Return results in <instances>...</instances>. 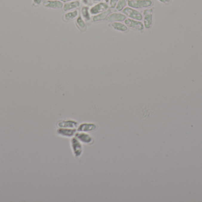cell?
Listing matches in <instances>:
<instances>
[{"mask_svg":"<svg viewBox=\"0 0 202 202\" xmlns=\"http://www.w3.org/2000/svg\"><path fill=\"white\" fill-rule=\"evenodd\" d=\"M152 2L151 0H128L129 7L134 8H142L150 7Z\"/></svg>","mask_w":202,"mask_h":202,"instance_id":"1","label":"cell"},{"mask_svg":"<svg viewBox=\"0 0 202 202\" xmlns=\"http://www.w3.org/2000/svg\"><path fill=\"white\" fill-rule=\"evenodd\" d=\"M122 13L126 16H127L128 17H129V18H131L132 19H134V20H137L139 21L143 19V16L141 14L139 11L131 7L125 8L123 10Z\"/></svg>","mask_w":202,"mask_h":202,"instance_id":"2","label":"cell"},{"mask_svg":"<svg viewBox=\"0 0 202 202\" xmlns=\"http://www.w3.org/2000/svg\"><path fill=\"white\" fill-rule=\"evenodd\" d=\"M108 8V5L107 4L104 2H101L92 7L90 10V12L92 14H97L106 11Z\"/></svg>","mask_w":202,"mask_h":202,"instance_id":"3","label":"cell"},{"mask_svg":"<svg viewBox=\"0 0 202 202\" xmlns=\"http://www.w3.org/2000/svg\"><path fill=\"white\" fill-rule=\"evenodd\" d=\"M152 9H147L144 11V26L146 29H149L152 25Z\"/></svg>","mask_w":202,"mask_h":202,"instance_id":"4","label":"cell"},{"mask_svg":"<svg viewBox=\"0 0 202 202\" xmlns=\"http://www.w3.org/2000/svg\"><path fill=\"white\" fill-rule=\"evenodd\" d=\"M125 23L128 27L134 28L140 31H141L144 29V25L142 22L140 21L134 20V19H128L125 20Z\"/></svg>","mask_w":202,"mask_h":202,"instance_id":"5","label":"cell"},{"mask_svg":"<svg viewBox=\"0 0 202 202\" xmlns=\"http://www.w3.org/2000/svg\"><path fill=\"white\" fill-rule=\"evenodd\" d=\"M72 146L75 157H79L82 152V146L76 138H73L72 140Z\"/></svg>","mask_w":202,"mask_h":202,"instance_id":"6","label":"cell"},{"mask_svg":"<svg viewBox=\"0 0 202 202\" xmlns=\"http://www.w3.org/2000/svg\"><path fill=\"white\" fill-rule=\"evenodd\" d=\"M43 6L49 8L58 9L63 7V3L58 1H44L43 2Z\"/></svg>","mask_w":202,"mask_h":202,"instance_id":"7","label":"cell"},{"mask_svg":"<svg viewBox=\"0 0 202 202\" xmlns=\"http://www.w3.org/2000/svg\"><path fill=\"white\" fill-rule=\"evenodd\" d=\"M125 19L126 16L124 14L119 13H114L108 16V17L106 19L107 21L109 22H123L125 20Z\"/></svg>","mask_w":202,"mask_h":202,"instance_id":"8","label":"cell"},{"mask_svg":"<svg viewBox=\"0 0 202 202\" xmlns=\"http://www.w3.org/2000/svg\"><path fill=\"white\" fill-rule=\"evenodd\" d=\"M111 10H108L102 13H101L98 14V15L95 16L93 17V19H92L93 22H99V21L104 20L108 17V16L111 14Z\"/></svg>","mask_w":202,"mask_h":202,"instance_id":"9","label":"cell"},{"mask_svg":"<svg viewBox=\"0 0 202 202\" xmlns=\"http://www.w3.org/2000/svg\"><path fill=\"white\" fill-rule=\"evenodd\" d=\"M76 138L79 139L81 141L85 144H91L92 142V138L90 136L85 133H77Z\"/></svg>","mask_w":202,"mask_h":202,"instance_id":"10","label":"cell"},{"mask_svg":"<svg viewBox=\"0 0 202 202\" xmlns=\"http://www.w3.org/2000/svg\"><path fill=\"white\" fill-rule=\"evenodd\" d=\"M80 6V2L79 1H73L71 2L66 3L63 6L64 11H69L72 9H75Z\"/></svg>","mask_w":202,"mask_h":202,"instance_id":"11","label":"cell"},{"mask_svg":"<svg viewBox=\"0 0 202 202\" xmlns=\"http://www.w3.org/2000/svg\"><path fill=\"white\" fill-rule=\"evenodd\" d=\"M75 130L72 129H60L58 130V134L61 135L63 136H66V137H70L73 135V134L75 133Z\"/></svg>","mask_w":202,"mask_h":202,"instance_id":"12","label":"cell"},{"mask_svg":"<svg viewBox=\"0 0 202 202\" xmlns=\"http://www.w3.org/2000/svg\"><path fill=\"white\" fill-rule=\"evenodd\" d=\"M59 126L61 127H71V128H73L75 129L76 126H77V123L76 122H74L73 121L69 120V121H64L62 122L59 123Z\"/></svg>","mask_w":202,"mask_h":202,"instance_id":"13","label":"cell"},{"mask_svg":"<svg viewBox=\"0 0 202 202\" xmlns=\"http://www.w3.org/2000/svg\"><path fill=\"white\" fill-rule=\"evenodd\" d=\"M96 128V126L93 124H88V123H85L84 124H82L78 129V130L79 131H84V132H87L89 130H94Z\"/></svg>","mask_w":202,"mask_h":202,"instance_id":"14","label":"cell"},{"mask_svg":"<svg viewBox=\"0 0 202 202\" xmlns=\"http://www.w3.org/2000/svg\"><path fill=\"white\" fill-rule=\"evenodd\" d=\"M112 27L116 30L121 31H126L128 30L127 27L125 25L119 22H114L112 24Z\"/></svg>","mask_w":202,"mask_h":202,"instance_id":"15","label":"cell"},{"mask_svg":"<svg viewBox=\"0 0 202 202\" xmlns=\"http://www.w3.org/2000/svg\"><path fill=\"white\" fill-rule=\"evenodd\" d=\"M78 12L77 10L73 11L72 12L67 13L64 15V19L66 21L71 20L72 19H74L75 17H76L78 16Z\"/></svg>","mask_w":202,"mask_h":202,"instance_id":"16","label":"cell"},{"mask_svg":"<svg viewBox=\"0 0 202 202\" xmlns=\"http://www.w3.org/2000/svg\"><path fill=\"white\" fill-rule=\"evenodd\" d=\"M82 14L84 18L87 21H89L90 20V16L89 13V8L87 7H83L82 8Z\"/></svg>","mask_w":202,"mask_h":202,"instance_id":"17","label":"cell"},{"mask_svg":"<svg viewBox=\"0 0 202 202\" xmlns=\"http://www.w3.org/2000/svg\"><path fill=\"white\" fill-rule=\"evenodd\" d=\"M127 5V2L125 0H119L116 5V9L118 11H122L124 10V8H125V7Z\"/></svg>","mask_w":202,"mask_h":202,"instance_id":"18","label":"cell"},{"mask_svg":"<svg viewBox=\"0 0 202 202\" xmlns=\"http://www.w3.org/2000/svg\"><path fill=\"white\" fill-rule=\"evenodd\" d=\"M76 22H77V23H78V25H79V27H81L82 29H86V25H85V22H84V20H82V17H81V16H79L78 18V19H77V20H76Z\"/></svg>","mask_w":202,"mask_h":202,"instance_id":"19","label":"cell"},{"mask_svg":"<svg viewBox=\"0 0 202 202\" xmlns=\"http://www.w3.org/2000/svg\"><path fill=\"white\" fill-rule=\"evenodd\" d=\"M118 1V0H111L110 1L111 7V8H115L116 5V4H117Z\"/></svg>","mask_w":202,"mask_h":202,"instance_id":"20","label":"cell"},{"mask_svg":"<svg viewBox=\"0 0 202 202\" xmlns=\"http://www.w3.org/2000/svg\"><path fill=\"white\" fill-rule=\"evenodd\" d=\"M42 0H33V5L35 6L38 5L41 2Z\"/></svg>","mask_w":202,"mask_h":202,"instance_id":"21","label":"cell"},{"mask_svg":"<svg viewBox=\"0 0 202 202\" xmlns=\"http://www.w3.org/2000/svg\"><path fill=\"white\" fill-rule=\"evenodd\" d=\"M82 1L85 5H90L92 4V0H82Z\"/></svg>","mask_w":202,"mask_h":202,"instance_id":"22","label":"cell"},{"mask_svg":"<svg viewBox=\"0 0 202 202\" xmlns=\"http://www.w3.org/2000/svg\"><path fill=\"white\" fill-rule=\"evenodd\" d=\"M160 1L164 3H169L170 1V0H160Z\"/></svg>","mask_w":202,"mask_h":202,"instance_id":"23","label":"cell"},{"mask_svg":"<svg viewBox=\"0 0 202 202\" xmlns=\"http://www.w3.org/2000/svg\"><path fill=\"white\" fill-rule=\"evenodd\" d=\"M61 1H63V2H69V1H72V0H61Z\"/></svg>","mask_w":202,"mask_h":202,"instance_id":"24","label":"cell"},{"mask_svg":"<svg viewBox=\"0 0 202 202\" xmlns=\"http://www.w3.org/2000/svg\"><path fill=\"white\" fill-rule=\"evenodd\" d=\"M106 2H109V0H104Z\"/></svg>","mask_w":202,"mask_h":202,"instance_id":"25","label":"cell"},{"mask_svg":"<svg viewBox=\"0 0 202 202\" xmlns=\"http://www.w3.org/2000/svg\"><path fill=\"white\" fill-rule=\"evenodd\" d=\"M94 1H99L100 0H93Z\"/></svg>","mask_w":202,"mask_h":202,"instance_id":"26","label":"cell"}]
</instances>
